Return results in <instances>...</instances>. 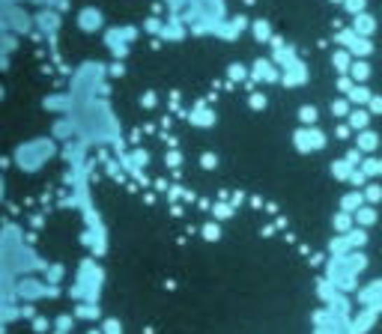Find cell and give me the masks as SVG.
Returning a JSON list of instances; mask_svg holds the SVG:
<instances>
[{"label": "cell", "instance_id": "1", "mask_svg": "<svg viewBox=\"0 0 382 334\" xmlns=\"http://www.w3.org/2000/svg\"><path fill=\"white\" fill-rule=\"evenodd\" d=\"M99 21H102V15L93 13V9H87V13L81 15V24H84V30H96V27H99Z\"/></svg>", "mask_w": 382, "mask_h": 334}]
</instances>
